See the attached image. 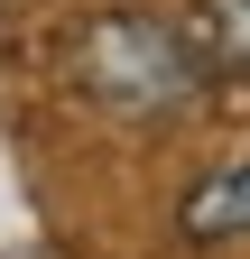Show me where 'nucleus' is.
<instances>
[{
	"label": "nucleus",
	"mask_w": 250,
	"mask_h": 259,
	"mask_svg": "<svg viewBox=\"0 0 250 259\" xmlns=\"http://www.w3.org/2000/svg\"><path fill=\"white\" fill-rule=\"evenodd\" d=\"M74 74H84V93L111 120H158V111L195 102L204 65H195V47H185V28L139 19V10H111V19H93L74 37Z\"/></svg>",
	"instance_id": "nucleus-1"
},
{
	"label": "nucleus",
	"mask_w": 250,
	"mask_h": 259,
	"mask_svg": "<svg viewBox=\"0 0 250 259\" xmlns=\"http://www.w3.org/2000/svg\"><path fill=\"white\" fill-rule=\"evenodd\" d=\"M176 222H185V241H250V167L204 176V185L176 204Z\"/></svg>",
	"instance_id": "nucleus-2"
},
{
	"label": "nucleus",
	"mask_w": 250,
	"mask_h": 259,
	"mask_svg": "<svg viewBox=\"0 0 250 259\" xmlns=\"http://www.w3.org/2000/svg\"><path fill=\"white\" fill-rule=\"evenodd\" d=\"M185 47H195V65H250V0H204Z\"/></svg>",
	"instance_id": "nucleus-3"
}]
</instances>
